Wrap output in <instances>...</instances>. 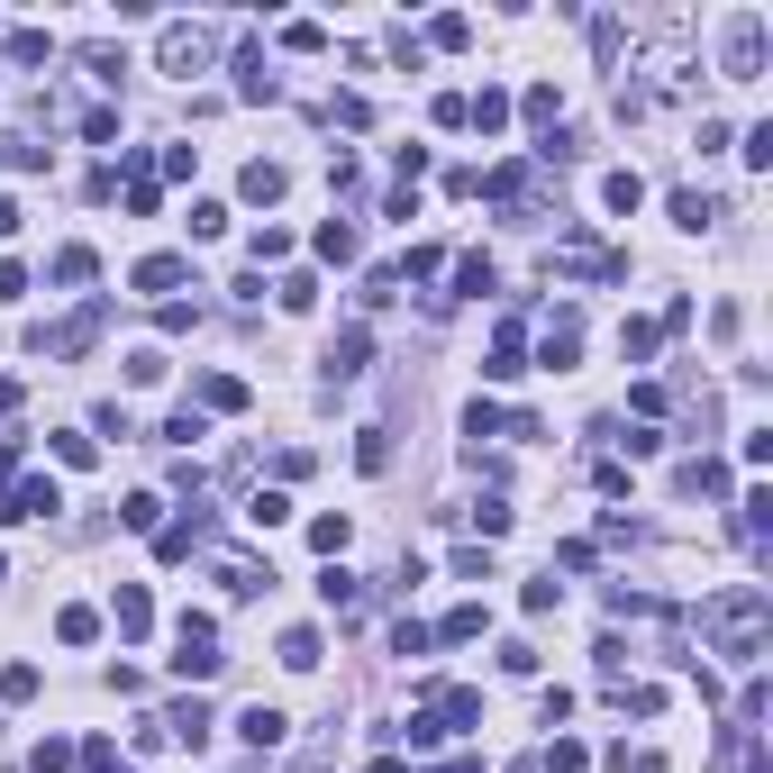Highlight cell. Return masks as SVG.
I'll use <instances>...</instances> for the list:
<instances>
[{
	"instance_id": "6da1fadb",
	"label": "cell",
	"mask_w": 773,
	"mask_h": 773,
	"mask_svg": "<svg viewBox=\"0 0 773 773\" xmlns=\"http://www.w3.org/2000/svg\"><path fill=\"white\" fill-rule=\"evenodd\" d=\"M764 628H773V591H764V582H728V591L701 610V637H710L719 655H737V664L764 655Z\"/></svg>"
},
{
	"instance_id": "7a4b0ae2",
	"label": "cell",
	"mask_w": 773,
	"mask_h": 773,
	"mask_svg": "<svg viewBox=\"0 0 773 773\" xmlns=\"http://www.w3.org/2000/svg\"><path fill=\"white\" fill-rule=\"evenodd\" d=\"M219 618L210 610H183V628H173V674H183V683H210L219 674Z\"/></svg>"
},
{
	"instance_id": "3957f363",
	"label": "cell",
	"mask_w": 773,
	"mask_h": 773,
	"mask_svg": "<svg viewBox=\"0 0 773 773\" xmlns=\"http://www.w3.org/2000/svg\"><path fill=\"white\" fill-rule=\"evenodd\" d=\"M719 56H728V83H756V73H764V19L756 10L728 19V46H719Z\"/></svg>"
},
{
	"instance_id": "277c9868",
	"label": "cell",
	"mask_w": 773,
	"mask_h": 773,
	"mask_svg": "<svg viewBox=\"0 0 773 773\" xmlns=\"http://www.w3.org/2000/svg\"><path fill=\"white\" fill-rule=\"evenodd\" d=\"M100 319H110V309H100V300H91V309H73V319H64V328H37V355H83V346L100 338Z\"/></svg>"
},
{
	"instance_id": "5b68a950",
	"label": "cell",
	"mask_w": 773,
	"mask_h": 773,
	"mask_svg": "<svg viewBox=\"0 0 773 773\" xmlns=\"http://www.w3.org/2000/svg\"><path fill=\"white\" fill-rule=\"evenodd\" d=\"M56 510H64V492H56V482H10V492H0V519H56Z\"/></svg>"
},
{
	"instance_id": "8992f818",
	"label": "cell",
	"mask_w": 773,
	"mask_h": 773,
	"mask_svg": "<svg viewBox=\"0 0 773 773\" xmlns=\"http://www.w3.org/2000/svg\"><path fill=\"white\" fill-rule=\"evenodd\" d=\"M537 355H547V373H574V355H582V319H574V309L547 319V346H537Z\"/></svg>"
},
{
	"instance_id": "52a82bcc",
	"label": "cell",
	"mask_w": 773,
	"mask_h": 773,
	"mask_svg": "<svg viewBox=\"0 0 773 773\" xmlns=\"http://www.w3.org/2000/svg\"><path fill=\"white\" fill-rule=\"evenodd\" d=\"M200 64H210V37H200V28H183V19H173V28H164V73H183V83H192Z\"/></svg>"
},
{
	"instance_id": "ba28073f",
	"label": "cell",
	"mask_w": 773,
	"mask_h": 773,
	"mask_svg": "<svg viewBox=\"0 0 773 773\" xmlns=\"http://www.w3.org/2000/svg\"><path fill=\"white\" fill-rule=\"evenodd\" d=\"M365 365H373V328H338V346H328V373H338V382H355Z\"/></svg>"
},
{
	"instance_id": "9c48e42d",
	"label": "cell",
	"mask_w": 773,
	"mask_h": 773,
	"mask_svg": "<svg viewBox=\"0 0 773 773\" xmlns=\"http://www.w3.org/2000/svg\"><path fill=\"white\" fill-rule=\"evenodd\" d=\"M219 591H228V601H255V591H273V574L255 555H219Z\"/></svg>"
},
{
	"instance_id": "30bf717a",
	"label": "cell",
	"mask_w": 773,
	"mask_h": 773,
	"mask_svg": "<svg viewBox=\"0 0 773 773\" xmlns=\"http://www.w3.org/2000/svg\"><path fill=\"white\" fill-rule=\"evenodd\" d=\"M482 373H492V382H519V373H528V328H519V319L492 338V365H482Z\"/></svg>"
},
{
	"instance_id": "8fae6325",
	"label": "cell",
	"mask_w": 773,
	"mask_h": 773,
	"mask_svg": "<svg viewBox=\"0 0 773 773\" xmlns=\"http://www.w3.org/2000/svg\"><path fill=\"white\" fill-rule=\"evenodd\" d=\"M282 728H292V719H282V710H273V701H255V710H246V719H237V737H246V746H255V756H273V746H282Z\"/></svg>"
},
{
	"instance_id": "7c38bea8",
	"label": "cell",
	"mask_w": 773,
	"mask_h": 773,
	"mask_svg": "<svg viewBox=\"0 0 773 773\" xmlns=\"http://www.w3.org/2000/svg\"><path fill=\"white\" fill-rule=\"evenodd\" d=\"M464 127H482V137H501V127H510V91H492V83H482L474 100H464Z\"/></svg>"
},
{
	"instance_id": "4fadbf2b",
	"label": "cell",
	"mask_w": 773,
	"mask_h": 773,
	"mask_svg": "<svg viewBox=\"0 0 773 773\" xmlns=\"http://www.w3.org/2000/svg\"><path fill=\"white\" fill-rule=\"evenodd\" d=\"M200 547H210V519H173L164 537H155V555H164V564H183V555H200Z\"/></svg>"
},
{
	"instance_id": "5bb4252c",
	"label": "cell",
	"mask_w": 773,
	"mask_h": 773,
	"mask_svg": "<svg viewBox=\"0 0 773 773\" xmlns=\"http://www.w3.org/2000/svg\"><path fill=\"white\" fill-rule=\"evenodd\" d=\"M719 492H728V464L691 455V464H683V501H719Z\"/></svg>"
},
{
	"instance_id": "9a60e30c",
	"label": "cell",
	"mask_w": 773,
	"mask_h": 773,
	"mask_svg": "<svg viewBox=\"0 0 773 773\" xmlns=\"http://www.w3.org/2000/svg\"><path fill=\"white\" fill-rule=\"evenodd\" d=\"M728 210H719L710 192H674V228H691V237H701V228H719Z\"/></svg>"
},
{
	"instance_id": "2e32d148",
	"label": "cell",
	"mask_w": 773,
	"mask_h": 773,
	"mask_svg": "<svg viewBox=\"0 0 773 773\" xmlns=\"http://www.w3.org/2000/svg\"><path fill=\"white\" fill-rule=\"evenodd\" d=\"M246 200H282V192H292V173H282V164H265V155H255V164H246V183H237Z\"/></svg>"
},
{
	"instance_id": "e0dca14e",
	"label": "cell",
	"mask_w": 773,
	"mask_h": 773,
	"mask_svg": "<svg viewBox=\"0 0 773 773\" xmlns=\"http://www.w3.org/2000/svg\"><path fill=\"white\" fill-rule=\"evenodd\" d=\"M146 628H155V601L137 582H119V637H146Z\"/></svg>"
},
{
	"instance_id": "ac0fdd59",
	"label": "cell",
	"mask_w": 773,
	"mask_h": 773,
	"mask_svg": "<svg viewBox=\"0 0 773 773\" xmlns=\"http://www.w3.org/2000/svg\"><path fill=\"white\" fill-rule=\"evenodd\" d=\"M56 637H64V647H91V637H100V610H83V601L56 610Z\"/></svg>"
},
{
	"instance_id": "d6986e66",
	"label": "cell",
	"mask_w": 773,
	"mask_h": 773,
	"mask_svg": "<svg viewBox=\"0 0 773 773\" xmlns=\"http://www.w3.org/2000/svg\"><path fill=\"white\" fill-rule=\"evenodd\" d=\"M237 91H246V100H273V91H282V83H273V73H265V56H255V46H246V56H237Z\"/></svg>"
},
{
	"instance_id": "ffe728a7",
	"label": "cell",
	"mask_w": 773,
	"mask_h": 773,
	"mask_svg": "<svg viewBox=\"0 0 773 773\" xmlns=\"http://www.w3.org/2000/svg\"><path fill=\"white\" fill-rule=\"evenodd\" d=\"M455 292H464V300L492 292V255H455Z\"/></svg>"
},
{
	"instance_id": "44dd1931",
	"label": "cell",
	"mask_w": 773,
	"mask_h": 773,
	"mask_svg": "<svg viewBox=\"0 0 773 773\" xmlns=\"http://www.w3.org/2000/svg\"><path fill=\"white\" fill-rule=\"evenodd\" d=\"M173 282H183V255H146L137 265V292H173Z\"/></svg>"
},
{
	"instance_id": "7402d4cb",
	"label": "cell",
	"mask_w": 773,
	"mask_h": 773,
	"mask_svg": "<svg viewBox=\"0 0 773 773\" xmlns=\"http://www.w3.org/2000/svg\"><path fill=\"white\" fill-rule=\"evenodd\" d=\"M200 401L210 409H246V382L237 373H200Z\"/></svg>"
},
{
	"instance_id": "603a6c76",
	"label": "cell",
	"mask_w": 773,
	"mask_h": 773,
	"mask_svg": "<svg viewBox=\"0 0 773 773\" xmlns=\"http://www.w3.org/2000/svg\"><path fill=\"white\" fill-rule=\"evenodd\" d=\"M482 618H492V610L464 601V610H446V628H437V637H446V647H464V637H482Z\"/></svg>"
},
{
	"instance_id": "cb8c5ba5",
	"label": "cell",
	"mask_w": 773,
	"mask_h": 773,
	"mask_svg": "<svg viewBox=\"0 0 773 773\" xmlns=\"http://www.w3.org/2000/svg\"><path fill=\"white\" fill-rule=\"evenodd\" d=\"M46 273H56V282H91V273H100V255H91V246H64Z\"/></svg>"
},
{
	"instance_id": "d4e9b609",
	"label": "cell",
	"mask_w": 773,
	"mask_h": 773,
	"mask_svg": "<svg viewBox=\"0 0 773 773\" xmlns=\"http://www.w3.org/2000/svg\"><path fill=\"white\" fill-rule=\"evenodd\" d=\"M537 764H547V773H582V764H591V746H582V737H555Z\"/></svg>"
},
{
	"instance_id": "484cf974",
	"label": "cell",
	"mask_w": 773,
	"mask_h": 773,
	"mask_svg": "<svg viewBox=\"0 0 773 773\" xmlns=\"http://www.w3.org/2000/svg\"><path fill=\"white\" fill-rule=\"evenodd\" d=\"M355 464H365V474H392V437L365 428V437H355Z\"/></svg>"
},
{
	"instance_id": "4316f807",
	"label": "cell",
	"mask_w": 773,
	"mask_h": 773,
	"mask_svg": "<svg viewBox=\"0 0 773 773\" xmlns=\"http://www.w3.org/2000/svg\"><path fill=\"white\" fill-rule=\"evenodd\" d=\"M601 200H610V210H618V219H628V210H637V200H647V183H637V173H610V183H601Z\"/></svg>"
},
{
	"instance_id": "83f0119b",
	"label": "cell",
	"mask_w": 773,
	"mask_h": 773,
	"mask_svg": "<svg viewBox=\"0 0 773 773\" xmlns=\"http://www.w3.org/2000/svg\"><path fill=\"white\" fill-rule=\"evenodd\" d=\"M282 664H292V674H309V664H319V628H292V637H282Z\"/></svg>"
},
{
	"instance_id": "f1b7e54d",
	"label": "cell",
	"mask_w": 773,
	"mask_h": 773,
	"mask_svg": "<svg viewBox=\"0 0 773 773\" xmlns=\"http://www.w3.org/2000/svg\"><path fill=\"white\" fill-rule=\"evenodd\" d=\"M83 73H91V83H119L127 56H119V46H83Z\"/></svg>"
},
{
	"instance_id": "f546056e",
	"label": "cell",
	"mask_w": 773,
	"mask_h": 773,
	"mask_svg": "<svg viewBox=\"0 0 773 773\" xmlns=\"http://www.w3.org/2000/svg\"><path fill=\"white\" fill-rule=\"evenodd\" d=\"M319 255H328V265H346V255H355V228L346 219H319Z\"/></svg>"
},
{
	"instance_id": "4dcf8cb0",
	"label": "cell",
	"mask_w": 773,
	"mask_h": 773,
	"mask_svg": "<svg viewBox=\"0 0 773 773\" xmlns=\"http://www.w3.org/2000/svg\"><path fill=\"white\" fill-rule=\"evenodd\" d=\"M164 728H173V737H183V746H200V737H210V710H200V701H183V710H173V719H164Z\"/></svg>"
},
{
	"instance_id": "1f68e13d",
	"label": "cell",
	"mask_w": 773,
	"mask_h": 773,
	"mask_svg": "<svg viewBox=\"0 0 773 773\" xmlns=\"http://www.w3.org/2000/svg\"><path fill=\"white\" fill-rule=\"evenodd\" d=\"M618 355H628V365H647V355H655V328L628 319V328H618Z\"/></svg>"
},
{
	"instance_id": "d6a6232c",
	"label": "cell",
	"mask_w": 773,
	"mask_h": 773,
	"mask_svg": "<svg viewBox=\"0 0 773 773\" xmlns=\"http://www.w3.org/2000/svg\"><path fill=\"white\" fill-rule=\"evenodd\" d=\"M282 46H292V56H319L328 28H319V19H292V28H282Z\"/></svg>"
},
{
	"instance_id": "836d02e7",
	"label": "cell",
	"mask_w": 773,
	"mask_h": 773,
	"mask_svg": "<svg viewBox=\"0 0 773 773\" xmlns=\"http://www.w3.org/2000/svg\"><path fill=\"white\" fill-rule=\"evenodd\" d=\"M0 164H19V173H37V164H46V146H37V137H0Z\"/></svg>"
},
{
	"instance_id": "e575fe53",
	"label": "cell",
	"mask_w": 773,
	"mask_h": 773,
	"mask_svg": "<svg viewBox=\"0 0 773 773\" xmlns=\"http://www.w3.org/2000/svg\"><path fill=\"white\" fill-rule=\"evenodd\" d=\"M246 519H255V528H282V519H292V501H282V492H255Z\"/></svg>"
},
{
	"instance_id": "d590c367",
	"label": "cell",
	"mask_w": 773,
	"mask_h": 773,
	"mask_svg": "<svg viewBox=\"0 0 773 773\" xmlns=\"http://www.w3.org/2000/svg\"><path fill=\"white\" fill-rule=\"evenodd\" d=\"M319 601H328V610H355V574H338V564H328V574H319Z\"/></svg>"
},
{
	"instance_id": "8d00e7d4",
	"label": "cell",
	"mask_w": 773,
	"mask_h": 773,
	"mask_svg": "<svg viewBox=\"0 0 773 773\" xmlns=\"http://www.w3.org/2000/svg\"><path fill=\"white\" fill-rule=\"evenodd\" d=\"M155 510H164L155 492H127V510H119V528H137V537H146V528H155Z\"/></svg>"
},
{
	"instance_id": "74e56055",
	"label": "cell",
	"mask_w": 773,
	"mask_h": 773,
	"mask_svg": "<svg viewBox=\"0 0 773 773\" xmlns=\"http://www.w3.org/2000/svg\"><path fill=\"white\" fill-rule=\"evenodd\" d=\"M28 764H37V773H73V746H64V737H37Z\"/></svg>"
},
{
	"instance_id": "f35d334b",
	"label": "cell",
	"mask_w": 773,
	"mask_h": 773,
	"mask_svg": "<svg viewBox=\"0 0 773 773\" xmlns=\"http://www.w3.org/2000/svg\"><path fill=\"white\" fill-rule=\"evenodd\" d=\"M0 701H37V664H10V674H0Z\"/></svg>"
},
{
	"instance_id": "ab89813d",
	"label": "cell",
	"mask_w": 773,
	"mask_h": 773,
	"mask_svg": "<svg viewBox=\"0 0 773 773\" xmlns=\"http://www.w3.org/2000/svg\"><path fill=\"white\" fill-rule=\"evenodd\" d=\"M164 437H173V446H200L210 428H200V409H173V419H164Z\"/></svg>"
},
{
	"instance_id": "60d3db41",
	"label": "cell",
	"mask_w": 773,
	"mask_h": 773,
	"mask_svg": "<svg viewBox=\"0 0 773 773\" xmlns=\"http://www.w3.org/2000/svg\"><path fill=\"white\" fill-rule=\"evenodd\" d=\"M346 537H355L346 519H309V547H319V555H338V547H346Z\"/></svg>"
},
{
	"instance_id": "b9f144b4",
	"label": "cell",
	"mask_w": 773,
	"mask_h": 773,
	"mask_svg": "<svg viewBox=\"0 0 773 773\" xmlns=\"http://www.w3.org/2000/svg\"><path fill=\"white\" fill-rule=\"evenodd\" d=\"M273 300H282V309H309V300H319V282H309V273H282Z\"/></svg>"
},
{
	"instance_id": "7bdbcfd3",
	"label": "cell",
	"mask_w": 773,
	"mask_h": 773,
	"mask_svg": "<svg viewBox=\"0 0 773 773\" xmlns=\"http://www.w3.org/2000/svg\"><path fill=\"white\" fill-rule=\"evenodd\" d=\"M19 482V437H0V492Z\"/></svg>"
},
{
	"instance_id": "ee69618b",
	"label": "cell",
	"mask_w": 773,
	"mask_h": 773,
	"mask_svg": "<svg viewBox=\"0 0 773 773\" xmlns=\"http://www.w3.org/2000/svg\"><path fill=\"white\" fill-rule=\"evenodd\" d=\"M83 764H91V773H127V764H110V746H100V737L83 746Z\"/></svg>"
},
{
	"instance_id": "f6af8a7d",
	"label": "cell",
	"mask_w": 773,
	"mask_h": 773,
	"mask_svg": "<svg viewBox=\"0 0 773 773\" xmlns=\"http://www.w3.org/2000/svg\"><path fill=\"white\" fill-rule=\"evenodd\" d=\"M10 228H19V200H0V237H10Z\"/></svg>"
},
{
	"instance_id": "bcb514c9",
	"label": "cell",
	"mask_w": 773,
	"mask_h": 773,
	"mask_svg": "<svg viewBox=\"0 0 773 773\" xmlns=\"http://www.w3.org/2000/svg\"><path fill=\"white\" fill-rule=\"evenodd\" d=\"M0 409H19V382H10V373H0Z\"/></svg>"
},
{
	"instance_id": "7dc6e473",
	"label": "cell",
	"mask_w": 773,
	"mask_h": 773,
	"mask_svg": "<svg viewBox=\"0 0 773 773\" xmlns=\"http://www.w3.org/2000/svg\"><path fill=\"white\" fill-rule=\"evenodd\" d=\"M437 773H482V764H474V756H464V764H437Z\"/></svg>"
},
{
	"instance_id": "c3c4849f",
	"label": "cell",
	"mask_w": 773,
	"mask_h": 773,
	"mask_svg": "<svg viewBox=\"0 0 773 773\" xmlns=\"http://www.w3.org/2000/svg\"><path fill=\"white\" fill-rule=\"evenodd\" d=\"M373 773H409V764H401V756H382V764H373Z\"/></svg>"
}]
</instances>
